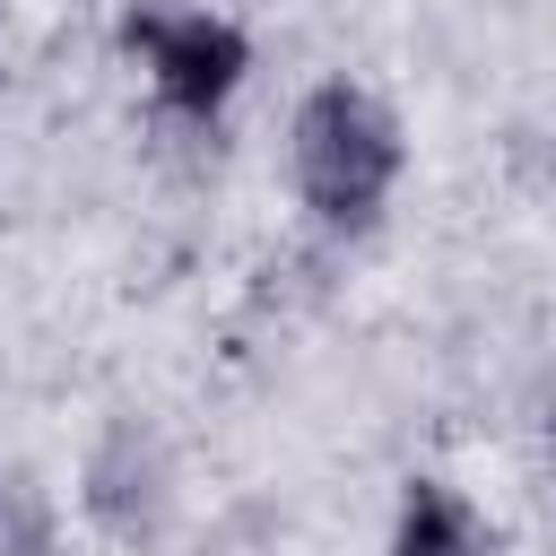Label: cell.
I'll return each mask as SVG.
<instances>
[{"mask_svg":"<svg viewBox=\"0 0 556 556\" xmlns=\"http://www.w3.org/2000/svg\"><path fill=\"white\" fill-rule=\"evenodd\" d=\"M400 165H408L400 122H391V104H382L374 87H356V78H321V87L295 104V122H287L295 200H304L330 235H365V226L391 208Z\"/></svg>","mask_w":556,"mask_h":556,"instance_id":"obj_1","label":"cell"},{"mask_svg":"<svg viewBox=\"0 0 556 556\" xmlns=\"http://www.w3.org/2000/svg\"><path fill=\"white\" fill-rule=\"evenodd\" d=\"M122 52L148 70V96L174 113V122H217L252 70V35L217 9H165V0H139L122 9Z\"/></svg>","mask_w":556,"mask_h":556,"instance_id":"obj_2","label":"cell"},{"mask_svg":"<svg viewBox=\"0 0 556 556\" xmlns=\"http://www.w3.org/2000/svg\"><path fill=\"white\" fill-rule=\"evenodd\" d=\"M78 504H87V521H96L104 539H122V547L165 539V521H174V452L156 443V426L113 417V426L96 434L87 469H78Z\"/></svg>","mask_w":556,"mask_h":556,"instance_id":"obj_3","label":"cell"},{"mask_svg":"<svg viewBox=\"0 0 556 556\" xmlns=\"http://www.w3.org/2000/svg\"><path fill=\"white\" fill-rule=\"evenodd\" d=\"M547 434H556V408H547Z\"/></svg>","mask_w":556,"mask_h":556,"instance_id":"obj_6","label":"cell"},{"mask_svg":"<svg viewBox=\"0 0 556 556\" xmlns=\"http://www.w3.org/2000/svg\"><path fill=\"white\" fill-rule=\"evenodd\" d=\"M382 556H495V530L452 478H408Z\"/></svg>","mask_w":556,"mask_h":556,"instance_id":"obj_4","label":"cell"},{"mask_svg":"<svg viewBox=\"0 0 556 556\" xmlns=\"http://www.w3.org/2000/svg\"><path fill=\"white\" fill-rule=\"evenodd\" d=\"M61 539V513H52V486L0 452V556H52Z\"/></svg>","mask_w":556,"mask_h":556,"instance_id":"obj_5","label":"cell"}]
</instances>
